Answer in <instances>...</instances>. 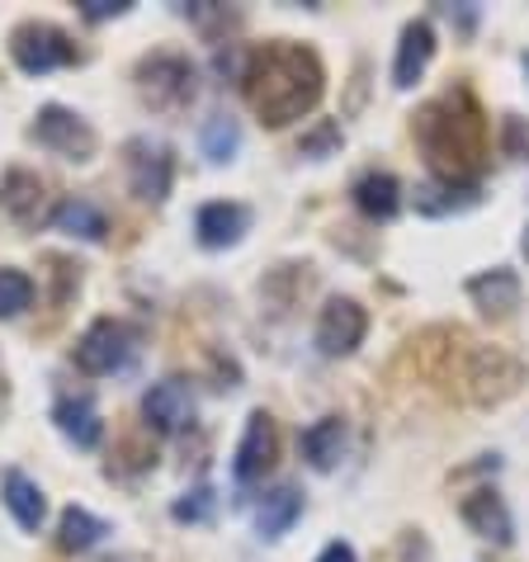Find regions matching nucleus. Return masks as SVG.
Masks as SVG:
<instances>
[{
  "instance_id": "nucleus-20",
  "label": "nucleus",
  "mask_w": 529,
  "mask_h": 562,
  "mask_svg": "<svg viewBox=\"0 0 529 562\" xmlns=\"http://www.w3.org/2000/svg\"><path fill=\"white\" fill-rule=\"evenodd\" d=\"M53 227L67 232V237H81V241H104V232H109L104 213L90 204V199H67V204H57Z\"/></svg>"
},
{
  "instance_id": "nucleus-1",
  "label": "nucleus",
  "mask_w": 529,
  "mask_h": 562,
  "mask_svg": "<svg viewBox=\"0 0 529 562\" xmlns=\"http://www.w3.org/2000/svg\"><path fill=\"white\" fill-rule=\"evenodd\" d=\"M246 100L260 114V123L284 128V123L313 114L322 100V61L317 53H307L303 43H264L251 57V67L241 71Z\"/></svg>"
},
{
  "instance_id": "nucleus-26",
  "label": "nucleus",
  "mask_w": 529,
  "mask_h": 562,
  "mask_svg": "<svg viewBox=\"0 0 529 562\" xmlns=\"http://www.w3.org/2000/svg\"><path fill=\"white\" fill-rule=\"evenodd\" d=\"M331 147H340V123H331V119L317 123V128L299 143V151H303V156H326Z\"/></svg>"
},
{
  "instance_id": "nucleus-22",
  "label": "nucleus",
  "mask_w": 529,
  "mask_h": 562,
  "mask_svg": "<svg viewBox=\"0 0 529 562\" xmlns=\"http://www.w3.org/2000/svg\"><path fill=\"white\" fill-rule=\"evenodd\" d=\"M109 535V525L95 520L90 510L81 506H71V510H61V520H57V543L67 553H86V549H95V543Z\"/></svg>"
},
{
  "instance_id": "nucleus-9",
  "label": "nucleus",
  "mask_w": 529,
  "mask_h": 562,
  "mask_svg": "<svg viewBox=\"0 0 529 562\" xmlns=\"http://www.w3.org/2000/svg\"><path fill=\"white\" fill-rule=\"evenodd\" d=\"M143 416H147V426L157 430V435L184 430L194 420V393H190V383H184V379H161L143 397Z\"/></svg>"
},
{
  "instance_id": "nucleus-16",
  "label": "nucleus",
  "mask_w": 529,
  "mask_h": 562,
  "mask_svg": "<svg viewBox=\"0 0 529 562\" xmlns=\"http://www.w3.org/2000/svg\"><path fill=\"white\" fill-rule=\"evenodd\" d=\"M0 496H5V506H10L14 520H20V529H38L43 515H48V502H43L38 482L24 477L20 468H10V473H5V482H0Z\"/></svg>"
},
{
  "instance_id": "nucleus-5",
  "label": "nucleus",
  "mask_w": 529,
  "mask_h": 562,
  "mask_svg": "<svg viewBox=\"0 0 529 562\" xmlns=\"http://www.w3.org/2000/svg\"><path fill=\"white\" fill-rule=\"evenodd\" d=\"M29 133H34L38 147L57 151L61 161H90V156H95V128H90L81 114L61 109V104L38 109V119H34V128Z\"/></svg>"
},
{
  "instance_id": "nucleus-12",
  "label": "nucleus",
  "mask_w": 529,
  "mask_h": 562,
  "mask_svg": "<svg viewBox=\"0 0 529 562\" xmlns=\"http://www.w3.org/2000/svg\"><path fill=\"white\" fill-rule=\"evenodd\" d=\"M246 227H251V209H246V204H227V199L204 204V209H199V217H194V232H199V241H204L209 251L237 246Z\"/></svg>"
},
{
  "instance_id": "nucleus-30",
  "label": "nucleus",
  "mask_w": 529,
  "mask_h": 562,
  "mask_svg": "<svg viewBox=\"0 0 529 562\" xmlns=\"http://www.w3.org/2000/svg\"><path fill=\"white\" fill-rule=\"evenodd\" d=\"M525 256H529V232H525Z\"/></svg>"
},
{
  "instance_id": "nucleus-25",
  "label": "nucleus",
  "mask_w": 529,
  "mask_h": 562,
  "mask_svg": "<svg viewBox=\"0 0 529 562\" xmlns=\"http://www.w3.org/2000/svg\"><path fill=\"white\" fill-rule=\"evenodd\" d=\"M170 515H176L180 525H199V520H209L213 515V487H194V492H184L176 506H170Z\"/></svg>"
},
{
  "instance_id": "nucleus-27",
  "label": "nucleus",
  "mask_w": 529,
  "mask_h": 562,
  "mask_svg": "<svg viewBox=\"0 0 529 562\" xmlns=\"http://www.w3.org/2000/svg\"><path fill=\"white\" fill-rule=\"evenodd\" d=\"M502 147H506V156L525 161V156H529V123H525V119L510 114V119L502 123Z\"/></svg>"
},
{
  "instance_id": "nucleus-17",
  "label": "nucleus",
  "mask_w": 529,
  "mask_h": 562,
  "mask_svg": "<svg viewBox=\"0 0 529 562\" xmlns=\"http://www.w3.org/2000/svg\"><path fill=\"white\" fill-rule=\"evenodd\" d=\"M463 520H469L482 539L492 543H510V510L496 492H473L469 502H463Z\"/></svg>"
},
{
  "instance_id": "nucleus-15",
  "label": "nucleus",
  "mask_w": 529,
  "mask_h": 562,
  "mask_svg": "<svg viewBox=\"0 0 529 562\" xmlns=\"http://www.w3.org/2000/svg\"><path fill=\"white\" fill-rule=\"evenodd\" d=\"M469 293H473V303L487 312V317H510V312L520 307V279H516V270L473 274L469 279Z\"/></svg>"
},
{
  "instance_id": "nucleus-2",
  "label": "nucleus",
  "mask_w": 529,
  "mask_h": 562,
  "mask_svg": "<svg viewBox=\"0 0 529 562\" xmlns=\"http://www.w3.org/2000/svg\"><path fill=\"white\" fill-rule=\"evenodd\" d=\"M416 137L430 156V166L454 184V180H473L482 166V114L473 109V100L463 95H444L421 109L416 119Z\"/></svg>"
},
{
  "instance_id": "nucleus-7",
  "label": "nucleus",
  "mask_w": 529,
  "mask_h": 562,
  "mask_svg": "<svg viewBox=\"0 0 529 562\" xmlns=\"http://www.w3.org/2000/svg\"><path fill=\"white\" fill-rule=\"evenodd\" d=\"M170 180H176V156L166 143H151V137H133L128 143V184L137 199L147 204H161L170 194Z\"/></svg>"
},
{
  "instance_id": "nucleus-23",
  "label": "nucleus",
  "mask_w": 529,
  "mask_h": 562,
  "mask_svg": "<svg viewBox=\"0 0 529 562\" xmlns=\"http://www.w3.org/2000/svg\"><path fill=\"white\" fill-rule=\"evenodd\" d=\"M237 147H241V128H237V119L213 114V119L204 123V156H209L213 166H223V161H232V156H237Z\"/></svg>"
},
{
  "instance_id": "nucleus-14",
  "label": "nucleus",
  "mask_w": 529,
  "mask_h": 562,
  "mask_svg": "<svg viewBox=\"0 0 529 562\" xmlns=\"http://www.w3.org/2000/svg\"><path fill=\"white\" fill-rule=\"evenodd\" d=\"M53 420L76 449H95L100 435H104V420H100V412H95V402L90 397H61L53 407Z\"/></svg>"
},
{
  "instance_id": "nucleus-28",
  "label": "nucleus",
  "mask_w": 529,
  "mask_h": 562,
  "mask_svg": "<svg viewBox=\"0 0 529 562\" xmlns=\"http://www.w3.org/2000/svg\"><path fill=\"white\" fill-rule=\"evenodd\" d=\"M81 14L86 20H119V14H128V0H81Z\"/></svg>"
},
{
  "instance_id": "nucleus-24",
  "label": "nucleus",
  "mask_w": 529,
  "mask_h": 562,
  "mask_svg": "<svg viewBox=\"0 0 529 562\" xmlns=\"http://www.w3.org/2000/svg\"><path fill=\"white\" fill-rule=\"evenodd\" d=\"M29 303H34V279L24 270H0V322L20 317Z\"/></svg>"
},
{
  "instance_id": "nucleus-21",
  "label": "nucleus",
  "mask_w": 529,
  "mask_h": 562,
  "mask_svg": "<svg viewBox=\"0 0 529 562\" xmlns=\"http://www.w3.org/2000/svg\"><path fill=\"white\" fill-rule=\"evenodd\" d=\"M299 510H303L299 492H293V487H274V492H264V502L256 506V529L264 539H279L293 520H299Z\"/></svg>"
},
{
  "instance_id": "nucleus-11",
  "label": "nucleus",
  "mask_w": 529,
  "mask_h": 562,
  "mask_svg": "<svg viewBox=\"0 0 529 562\" xmlns=\"http://www.w3.org/2000/svg\"><path fill=\"white\" fill-rule=\"evenodd\" d=\"M43 204H48V184H43L34 170H5L0 180V209H5L20 227H38L43 223Z\"/></svg>"
},
{
  "instance_id": "nucleus-31",
  "label": "nucleus",
  "mask_w": 529,
  "mask_h": 562,
  "mask_svg": "<svg viewBox=\"0 0 529 562\" xmlns=\"http://www.w3.org/2000/svg\"><path fill=\"white\" fill-rule=\"evenodd\" d=\"M525 71H529V53H525Z\"/></svg>"
},
{
  "instance_id": "nucleus-19",
  "label": "nucleus",
  "mask_w": 529,
  "mask_h": 562,
  "mask_svg": "<svg viewBox=\"0 0 529 562\" xmlns=\"http://www.w3.org/2000/svg\"><path fill=\"white\" fill-rule=\"evenodd\" d=\"M354 204L369 217H393L402 209V184L387 176V170H369V176L354 184Z\"/></svg>"
},
{
  "instance_id": "nucleus-29",
  "label": "nucleus",
  "mask_w": 529,
  "mask_h": 562,
  "mask_svg": "<svg viewBox=\"0 0 529 562\" xmlns=\"http://www.w3.org/2000/svg\"><path fill=\"white\" fill-rule=\"evenodd\" d=\"M317 562H354V549H350V543H326V549H322V558Z\"/></svg>"
},
{
  "instance_id": "nucleus-8",
  "label": "nucleus",
  "mask_w": 529,
  "mask_h": 562,
  "mask_svg": "<svg viewBox=\"0 0 529 562\" xmlns=\"http://www.w3.org/2000/svg\"><path fill=\"white\" fill-rule=\"evenodd\" d=\"M369 331V312L354 303V299H331L322 307V322H317V346L322 355H350L354 346L364 340Z\"/></svg>"
},
{
  "instance_id": "nucleus-10",
  "label": "nucleus",
  "mask_w": 529,
  "mask_h": 562,
  "mask_svg": "<svg viewBox=\"0 0 529 562\" xmlns=\"http://www.w3.org/2000/svg\"><path fill=\"white\" fill-rule=\"evenodd\" d=\"M274 449H279V435H274L270 412H251V420H246V435L237 445V459H232V473H237V482L264 477V468L274 463Z\"/></svg>"
},
{
  "instance_id": "nucleus-3",
  "label": "nucleus",
  "mask_w": 529,
  "mask_h": 562,
  "mask_svg": "<svg viewBox=\"0 0 529 562\" xmlns=\"http://www.w3.org/2000/svg\"><path fill=\"white\" fill-rule=\"evenodd\" d=\"M137 95H143L157 114H180L199 95V76L190 57L180 53H151L137 61Z\"/></svg>"
},
{
  "instance_id": "nucleus-18",
  "label": "nucleus",
  "mask_w": 529,
  "mask_h": 562,
  "mask_svg": "<svg viewBox=\"0 0 529 562\" xmlns=\"http://www.w3.org/2000/svg\"><path fill=\"white\" fill-rule=\"evenodd\" d=\"M340 449H346V426H340V416H322L313 430H303V459L326 473V468H336Z\"/></svg>"
},
{
  "instance_id": "nucleus-6",
  "label": "nucleus",
  "mask_w": 529,
  "mask_h": 562,
  "mask_svg": "<svg viewBox=\"0 0 529 562\" xmlns=\"http://www.w3.org/2000/svg\"><path fill=\"white\" fill-rule=\"evenodd\" d=\"M133 326L128 322H114V317H100L86 326L81 346H76V364L86 373H114L133 359Z\"/></svg>"
},
{
  "instance_id": "nucleus-13",
  "label": "nucleus",
  "mask_w": 529,
  "mask_h": 562,
  "mask_svg": "<svg viewBox=\"0 0 529 562\" xmlns=\"http://www.w3.org/2000/svg\"><path fill=\"white\" fill-rule=\"evenodd\" d=\"M430 57H435V29L426 20H416L402 29V43H397V61H393V86H416L421 81V71L430 67Z\"/></svg>"
},
{
  "instance_id": "nucleus-4",
  "label": "nucleus",
  "mask_w": 529,
  "mask_h": 562,
  "mask_svg": "<svg viewBox=\"0 0 529 562\" xmlns=\"http://www.w3.org/2000/svg\"><path fill=\"white\" fill-rule=\"evenodd\" d=\"M10 57H14V67H20V71L43 76V71L71 67V61H76V43L61 34V29H53V24H20L10 34Z\"/></svg>"
}]
</instances>
